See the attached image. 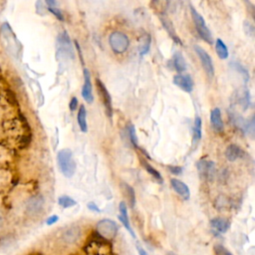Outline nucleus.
Returning a JSON list of instances; mask_svg holds the SVG:
<instances>
[{
  "mask_svg": "<svg viewBox=\"0 0 255 255\" xmlns=\"http://www.w3.org/2000/svg\"><path fill=\"white\" fill-rule=\"evenodd\" d=\"M210 124L211 128L215 132H221L223 130V121L221 118L220 109L215 108L210 114Z\"/></svg>",
  "mask_w": 255,
  "mask_h": 255,
  "instance_id": "9b49d317",
  "label": "nucleus"
},
{
  "mask_svg": "<svg viewBox=\"0 0 255 255\" xmlns=\"http://www.w3.org/2000/svg\"><path fill=\"white\" fill-rule=\"evenodd\" d=\"M136 249H137L138 255H148V254L145 252V250H144L142 247H140L139 245H136Z\"/></svg>",
  "mask_w": 255,
  "mask_h": 255,
  "instance_id": "2f4dec72",
  "label": "nucleus"
},
{
  "mask_svg": "<svg viewBox=\"0 0 255 255\" xmlns=\"http://www.w3.org/2000/svg\"><path fill=\"white\" fill-rule=\"evenodd\" d=\"M225 155L228 160L234 161L243 155V150L236 144H230L225 150Z\"/></svg>",
  "mask_w": 255,
  "mask_h": 255,
  "instance_id": "dca6fc26",
  "label": "nucleus"
},
{
  "mask_svg": "<svg viewBox=\"0 0 255 255\" xmlns=\"http://www.w3.org/2000/svg\"><path fill=\"white\" fill-rule=\"evenodd\" d=\"M81 236V230L78 227H71L67 229L63 234V240L68 244L76 242Z\"/></svg>",
  "mask_w": 255,
  "mask_h": 255,
  "instance_id": "2eb2a0df",
  "label": "nucleus"
},
{
  "mask_svg": "<svg viewBox=\"0 0 255 255\" xmlns=\"http://www.w3.org/2000/svg\"><path fill=\"white\" fill-rule=\"evenodd\" d=\"M58 219H59V217H58L57 215H51L50 217L47 218L46 224H47V225H53L54 223H56V222L58 221Z\"/></svg>",
  "mask_w": 255,
  "mask_h": 255,
  "instance_id": "c756f323",
  "label": "nucleus"
},
{
  "mask_svg": "<svg viewBox=\"0 0 255 255\" xmlns=\"http://www.w3.org/2000/svg\"><path fill=\"white\" fill-rule=\"evenodd\" d=\"M97 86L99 89V92L101 94L105 109H106V113L108 115L109 118H112L113 116V108H112V99L111 96L106 88V86L104 85V83H102V81L100 79H97Z\"/></svg>",
  "mask_w": 255,
  "mask_h": 255,
  "instance_id": "6e6552de",
  "label": "nucleus"
},
{
  "mask_svg": "<svg viewBox=\"0 0 255 255\" xmlns=\"http://www.w3.org/2000/svg\"><path fill=\"white\" fill-rule=\"evenodd\" d=\"M190 13H191V16H192V19H193V22H194V25H195L198 35L208 44H212V42H213L212 35H211L210 30L205 25V21H204L203 17L195 10V8L192 5H190Z\"/></svg>",
  "mask_w": 255,
  "mask_h": 255,
  "instance_id": "f03ea898",
  "label": "nucleus"
},
{
  "mask_svg": "<svg viewBox=\"0 0 255 255\" xmlns=\"http://www.w3.org/2000/svg\"><path fill=\"white\" fill-rule=\"evenodd\" d=\"M87 111L84 105L80 106L79 112H78V116H77V120H78V125L80 127V129L83 132H87L88 130V126H87Z\"/></svg>",
  "mask_w": 255,
  "mask_h": 255,
  "instance_id": "f3484780",
  "label": "nucleus"
},
{
  "mask_svg": "<svg viewBox=\"0 0 255 255\" xmlns=\"http://www.w3.org/2000/svg\"><path fill=\"white\" fill-rule=\"evenodd\" d=\"M140 162H141L142 166L145 168V170H146L150 175H152L158 182H160V183L163 182L162 176L160 175V173H159L155 168H153V167H152L149 163H147L143 158H140Z\"/></svg>",
  "mask_w": 255,
  "mask_h": 255,
  "instance_id": "aec40b11",
  "label": "nucleus"
},
{
  "mask_svg": "<svg viewBox=\"0 0 255 255\" xmlns=\"http://www.w3.org/2000/svg\"><path fill=\"white\" fill-rule=\"evenodd\" d=\"M201 126H202L201 119L199 117H196L194 121V128H193V139L195 141H198L201 138Z\"/></svg>",
  "mask_w": 255,
  "mask_h": 255,
  "instance_id": "4be33fe9",
  "label": "nucleus"
},
{
  "mask_svg": "<svg viewBox=\"0 0 255 255\" xmlns=\"http://www.w3.org/2000/svg\"><path fill=\"white\" fill-rule=\"evenodd\" d=\"M84 86L82 89V96L84 100L91 104L94 101L93 96V89H92V82H91V74L88 69H84Z\"/></svg>",
  "mask_w": 255,
  "mask_h": 255,
  "instance_id": "1a4fd4ad",
  "label": "nucleus"
},
{
  "mask_svg": "<svg viewBox=\"0 0 255 255\" xmlns=\"http://www.w3.org/2000/svg\"><path fill=\"white\" fill-rule=\"evenodd\" d=\"M170 184L172 186V188L174 189V191L180 195L183 199H188L190 196V191L188 186L182 182L181 180L177 179V178H171L170 179Z\"/></svg>",
  "mask_w": 255,
  "mask_h": 255,
  "instance_id": "f8f14e48",
  "label": "nucleus"
},
{
  "mask_svg": "<svg viewBox=\"0 0 255 255\" xmlns=\"http://www.w3.org/2000/svg\"><path fill=\"white\" fill-rule=\"evenodd\" d=\"M149 46H150V37L147 35V36H146V39H143L142 45L140 46V54H141V55L146 54L147 51H148V49H149Z\"/></svg>",
  "mask_w": 255,
  "mask_h": 255,
  "instance_id": "393cba45",
  "label": "nucleus"
},
{
  "mask_svg": "<svg viewBox=\"0 0 255 255\" xmlns=\"http://www.w3.org/2000/svg\"><path fill=\"white\" fill-rule=\"evenodd\" d=\"M96 230L105 239H113L119 230L118 224L111 219H102L96 225Z\"/></svg>",
  "mask_w": 255,
  "mask_h": 255,
  "instance_id": "20e7f679",
  "label": "nucleus"
},
{
  "mask_svg": "<svg viewBox=\"0 0 255 255\" xmlns=\"http://www.w3.org/2000/svg\"><path fill=\"white\" fill-rule=\"evenodd\" d=\"M168 169L173 174H181V172H182V167H180V166H171V165H169Z\"/></svg>",
  "mask_w": 255,
  "mask_h": 255,
  "instance_id": "c85d7f7f",
  "label": "nucleus"
},
{
  "mask_svg": "<svg viewBox=\"0 0 255 255\" xmlns=\"http://www.w3.org/2000/svg\"><path fill=\"white\" fill-rule=\"evenodd\" d=\"M57 161L59 168L64 176L70 178L76 172V162L74 160L72 151L69 148L61 149L57 154Z\"/></svg>",
  "mask_w": 255,
  "mask_h": 255,
  "instance_id": "f257e3e1",
  "label": "nucleus"
},
{
  "mask_svg": "<svg viewBox=\"0 0 255 255\" xmlns=\"http://www.w3.org/2000/svg\"><path fill=\"white\" fill-rule=\"evenodd\" d=\"M44 197L40 194L31 196L26 202V211L30 215H36L43 209L44 206Z\"/></svg>",
  "mask_w": 255,
  "mask_h": 255,
  "instance_id": "0eeeda50",
  "label": "nucleus"
},
{
  "mask_svg": "<svg viewBox=\"0 0 255 255\" xmlns=\"http://www.w3.org/2000/svg\"><path fill=\"white\" fill-rule=\"evenodd\" d=\"M167 255H175V254H173V253H171V252H169Z\"/></svg>",
  "mask_w": 255,
  "mask_h": 255,
  "instance_id": "473e14b6",
  "label": "nucleus"
},
{
  "mask_svg": "<svg viewBox=\"0 0 255 255\" xmlns=\"http://www.w3.org/2000/svg\"><path fill=\"white\" fill-rule=\"evenodd\" d=\"M48 10L51 13H53L59 20L64 21V16H63V14H62V12H61V10L59 8H57V7H48Z\"/></svg>",
  "mask_w": 255,
  "mask_h": 255,
  "instance_id": "a878e982",
  "label": "nucleus"
},
{
  "mask_svg": "<svg viewBox=\"0 0 255 255\" xmlns=\"http://www.w3.org/2000/svg\"><path fill=\"white\" fill-rule=\"evenodd\" d=\"M173 66L178 73H182L186 70V63L180 52H176L173 55Z\"/></svg>",
  "mask_w": 255,
  "mask_h": 255,
  "instance_id": "a211bd4d",
  "label": "nucleus"
},
{
  "mask_svg": "<svg viewBox=\"0 0 255 255\" xmlns=\"http://www.w3.org/2000/svg\"><path fill=\"white\" fill-rule=\"evenodd\" d=\"M128 129L129 139H130L132 145L135 146V147H137V137H136V133H135V128H134V127H133L132 125H130V126H128Z\"/></svg>",
  "mask_w": 255,
  "mask_h": 255,
  "instance_id": "b1692460",
  "label": "nucleus"
},
{
  "mask_svg": "<svg viewBox=\"0 0 255 255\" xmlns=\"http://www.w3.org/2000/svg\"><path fill=\"white\" fill-rule=\"evenodd\" d=\"M173 84L175 86H177L180 90H182L186 93H190L192 91V88H193V82H192L190 76H188V75L178 74V75L174 76L173 77Z\"/></svg>",
  "mask_w": 255,
  "mask_h": 255,
  "instance_id": "9d476101",
  "label": "nucleus"
},
{
  "mask_svg": "<svg viewBox=\"0 0 255 255\" xmlns=\"http://www.w3.org/2000/svg\"><path fill=\"white\" fill-rule=\"evenodd\" d=\"M215 50H216V53H217V55L220 59L224 60V59L228 58V49H227L226 45L223 43V41L221 39H216Z\"/></svg>",
  "mask_w": 255,
  "mask_h": 255,
  "instance_id": "6ab92c4d",
  "label": "nucleus"
},
{
  "mask_svg": "<svg viewBox=\"0 0 255 255\" xmlns=\"http://www.w3.org/2000/svg\"><path fill=\"white\" fill-rule=\"evenodd\" d=\"M122 187H123V190H124L126 196L128 197V200L129 202L130 207H133L134 203H135V195H134L133 188L131 186H129L128 184H127V183H123Z\"/></svg>",
  "mask_w": 255,
  "mask_h": 255,
  "instance_id": "412c9836",
  "label": "nucleus"
},
{
  "mask_svg": "<svg viewBox=\"0 0 255 255\" xmlns=\"http://www.w3.org/2000/svg\"><path fill=\"white\" fill-rule=\"evenodd\" d=\"M109 43L112 50L117 54L125 53L128 48V36L120 31L113 32L109 37Z\"/></svg>",
  "mask_w": 255,
  "mask_h": 255,
  "instance_id": "7ed1b4c3",
  "label": "nucleus"
},
{
  "mask_svg": "<svg viewBox=\"0 0 255 255\" xmlns=\"http://www.w3.org/2000/svg\"><path fill=\"white\" fill-rule=\"evenodd\" d=\"M69 107H70V110H71V111H76V109L78 108V100H77L76 97H73V98L71 99Z\"/></svg>",
  "mask_w": 255,
  "mask_h": 255,
  "instance_id": "cd10ccee",
  "label": "nucleus"
},
{
  "mask_svg": "<svg viewBox=\"0 0 255 255\" xmlns=\"http://www.w3.org/2000/svg\"><path fill=\"white\" fill-rule=\"evenodd\" d=\"M210 225L213 229H215L219 233H225L230 227V222L225 218L216 217L210 221Z\"/></svg>",
  "mask_w": 255,
  "mask_h": 255,
  "instance_id": "4468645a",
  "label": "nucleus"
},
{
  "mask_svg": "<svg viewBox=\"0 0 255 255\" xmlns=\"http://www.w3.org/2000/svg\"><path fill=\"white\" fill-rule=\"evenodd\" d=\"M214 249H215V252H216L217 255H233L222 245H216L214 247Z\"/></svg>",
  "mask_w": 255,
  "mask_h": 255,
  "instance_id": "bb28decb",
  "label": "nucleus"
},
{
  "mask_svg": "<svg viewBox=\"0 0 255 255\" xmlns=\"http://www.w3.org/2000/svg\"><path fill=\"white\" fill-rule=\"evenodd\" d=\"M58 203L60 206H62L64 208H69V207H72L77 204V202L72 197H70L68 195L60 196L58 199Z\"/></svg>",
  "mask_w": 255,
  "mask_h": 255,
  "instance_id": "5701e85b",
  "label": "nucleus"
},
{
  "mask_svg": "<svg viewBox=\"0 0 255 255\" xmlns=\"http://www.w3.org/2000/svg\"><path fill=\"white\" fill-rule=\"evenodd\" d=\"M88 208L90 209V210H92V211H96V212H100L101 210H100V208L96 205V203H94V202H89L88 203Z\"/></svg>",
  "mask_w": 255,
  "mask_h": 255,
  "instance_id": "7c9ffc66",
  "label": "nucleus"
},
{
  "mask_svg": "<svg viewBox=\"0 0 255 255\" xmlns=\"http://www.w3.org/2000/svg\"><path fill=\"white\" fill-rule=\"evenodd\" d=\"M194 51L197 54L198 58L200 59L201 65H202L204 71L206 72V74L209 77H213V75H214V67H213L212 60H211L209 54L203 48H201L198 45L194 46Z\"/></svg>",
  "mask_w": 255,
  "mask_h": 255,
  "instance_id": "39448f33",
  "label": "nucleus"
},
{
  "mask_svg": "<svg viewBox=\"0 0 255 255\" xmlns=\"http://www.w3.org/2000/svg\"><path fill=\"white\" fill-rule=\"evenodd\" d=\"M196 167H197V171L200 178L209 179L214 174L215 163L213 161L202 158L196 162Z\"/></svg>",
  "mask_w": 255,
  "mask_h": 255,
  "instance_id": "423d86ee",
  "label": "nucleus"
},
{
  "mask_svg": "<svg viewBox=\"0 0 255 255\" xmlns=\"http://www.w3.org/2000/svg\"><path fill=\"white\" fill-rule=\"evenodd\" d=\"M159 18H160V21H161V23H162L164 29L167 31L168 35L173 39V41L176 42V43H178V44H181V41H180L179 37L176 35L175 30H174V28H173V25H172L171 21L169 20V18H168L166 15H164V14H161V15L159 16Z\"/></svg>",
  "mask_w": 255,
  "mask_h": 255,
  "instance_id": "ddd939ff",
  "label": "nucleus"
}]
</instances>
